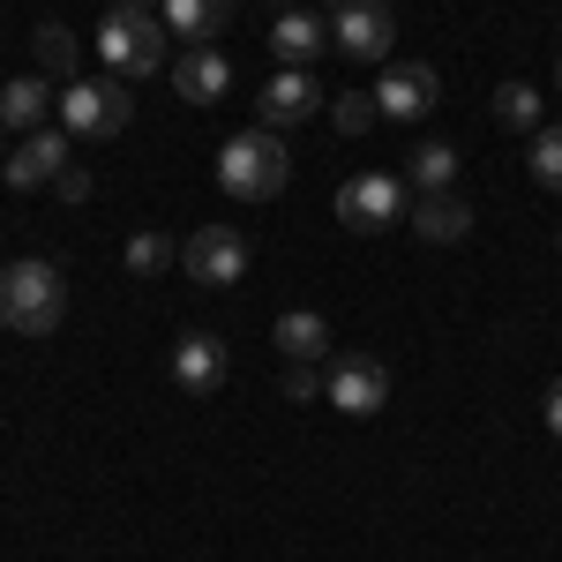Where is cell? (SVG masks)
<instances>
[{
  "label": "cell",
  "instance_id": "5bb4252c",
  "mask_svg": "<svg viewBox=\"0 0 562 562\" xmlns=\"http://www.w3.org/2000/svg\"><path fill=\"white\" fill-rule=\"evenodd\" d=\"M323 45H330V23H323L315 8H285V15L270 23V53H278L285 68H307V60H323Z\"/></svg>",
  "mask_w": 562,
  "mask_h": 562
},
{
  "label": "cell",
  "instance_id": "ac0fdd59",
  "mask_svg": "<svg viewBox=\"0 0 562 562\" xmlns=\"http://www.w3.org/2000/svg\"><path fill=\"white\" fill-rule=\"evenodd\" d=\"M270 346L285 352V360H307V368H315L323 346H330V323H323L315 307H285V315H278V330H270Z\"/></svg>",
  "mask_w": 562,
  "mask_h": 562
},
{
  "label": "cell",
  "instance_id": "44dd1931",
  "mask_svg": "<svg viewBox=\"0 0 562 562\" xmlns=\"http://www.w3.org/2000/svg\"><path fill=\"white\" fill-rule=\"evenodd\" d=\"M121 256H128V270H135V278H158V270H173V262H180V248L166 240V233H158V225H143V233H135V240L121 248Z\"/></svg>",
  "mask_w": 562,
  "mask_h": 562
},
{
  "label": "cell",
  "instance_id": "f1b7e54d",
  "mask_svg": "<svg viewBox=\"0 0 562 562\" xmlns=\"http://www.w3.org/2000/svg\"><path fill=\"white\" fill-rule=\"evenodd\" d=\"M0 166H8V150H0Z\"/></svg>",
  "mask_w": 562,
  "mask_h": 562
},
{
  "label": "cell",
  "instance_id": "f546056e",
  "mask_svg": "<svg viewBox=\"0 0 562 562\" xmlns=\"http://www.w3.org/2000/svg\"><path fill=\"white\" fill-rule=\"evenodd\" d=\"M383 8H397V0H383Z\"/></svg>",
  "mask_w": 562,
  "mask_h": 562
},
{
  "label": "cell",
  "instance_id": "d6986e66",
  "mask_svg": "<svg viewBox=\"0 0 562 562\" xmlns=\"http://www.w3.org/2000/svg\"><path fill=\"white\" fill-rule=\"evenodd\" d=\"M38 68L45 76H68V83H76V76H83V45H76V31H68V23H38Z\"/></svg>",
  "mask_w": 562,
  "mask_h": 562
},
{
  "label": "cell",
  "instance_id": "7a4b0ae2",
  "mask_svg": "<svg viewBox=\"0 0 562 562\" xmlns=\"http://www.w3.org/2000/svg\"><path fill=\"white\" fill-rule=\"evenodd\" d=\"M285 180H293V150H285V135L262 128V121L240 128L217 150V188L233 203H270V195H285Z\"/></svg>",
  "mask_w": 562,
  "mask_h": 562
},
{
  "label": "cell",
  "instance_id": "9a60e30c",
  "mask_svg": "<svg viewBox=\"0 0 562 562\" xmlns=\"http://www.w3.org/2000/svg\"><path fill=\"white\" fill-rule=\"evenodd\" d=\"M405 217H413V233H420L428 248H458V240L473 233V211H465L458 195H420Z\"/></svg>",
  "mask_w": 562,
  "mask_h": 562
},
{
  "label": "cell",
  "instance_id": "cb8c5ba5",
  "mask_svg": "<svg viewBox=\"0 0 562 562\" xmlns=\"http://www.w3.org/2000/svg\"><path fill=\"white\" fill-rule=\"evenodd\" d=\"M532 180H540L548 195H562V128L532 135Z\"/></svg>",
  "mask_w": 562,
  "mask_h": 562
},
{
  "label": "cell",
  "instance_id": "52a82bcc",
  "mask_svg": "<svg viewBox=\"0 0 562 562\" xmlns=\"http://www.w3.org/2000/svg\"><path fill=\"white\" fill-rule=\"evenodd\" d=\"M323 397L352 413V420H368V413H383L390 405V368L375 352H338L330 368H323Z\"/></svg>",
  "mask_w": 562,
  "mask_h": 562
},
{
  "label": "cell",
  "instance_id": "83f0119b",
  "mask_svg": "<svg viewBox=\"0 0 562 562\" xmlns=\"http://www.w3.org/2000/svg\"><path fill=\"white\" fill-rule=\"evenodd\" d=\"M555 83H562V53H555Z\"/></svg>",
  "mask_w": 562,
  "mask_h": 562
},
{
  "label": "cell",
  "instance_id": "4dcf8cb0",
  "mask_svg": "<svg viewBox=\"0 0 562 562\" xmlns=\"http://www.w3.org/2000/svg\"><path fill=\"white\" fill-rule=\"evenodd\" d=\"M555 248H562V233H555Z\"/></svg>",
  "mask_w": 562,
  "mask_h": 562
},
{
  "label": "cell",
  "instance_id": "ffe728a7",
  "mask_svg": "<svg viewBox=\"0 0 562 562\" xmlns=\"http://www.w3.org/2000/svg\"><path fill=\"white\" fill-rule=\"evenodd\" d=\"M450 180H458V150L450 143H420L413 150V188L420 195H450Z\"/></svg>",
  "mask_w": 562,
  "mask_h": 562
},
{
  "label": "cell",
  "instance_id": "9c48e42d",
  "mask_svg": "<svg viewBox=\"0 0 562 562\" xmlns=\"http://www.w3.org/2000/svg\"><path fill=\"white\" fill-rule=\"evenodd\" d=\"M338 217H346L352 233H383V225H397V217H405V180L352 173L346 188H338Z\"/></svg>",
  "mask_w": 562,
  "mask_h": 562
},
{
  "label": "cell",
  "instance_id": "7402d4cb",
  "mask_svg": "<svg viewBox=\"0 0 562 562\" xmlns=\"http://www.w3.org/2000/svg\"><path fill=\"white\" fill-rule=\"evenodd\" d=\"M375 121H383V113H375V90H338V98H330V128L338 135H368Z\"/></svg>",
  "mask_w": 562,
  "mask_h": 562
},
{
  "label": "cell",
  "instance_id": "ba28073f",
  "mask_svg": "<svg viewBox=\"0 0 562 562\" xmlns=\"http://www.w3.org/2000/svg\"><path fill=\"white\" fill-rule=\"evenodd\" d=\"M442 105V76L428 60H383V83H375V113L383 121H428Z\"/></svg>",
  "mask_w": 562,
  "mask_h": 562
},
{
  "label": "cell",
  "instance_id": "d4e9b609",
  "mask_svg": "<svg viewBox=\"0 0 562 562\" xmlns=\"http://www.w3.org/2000/svg\"><path fill=\"white\" fill-rule=\"evenodd\" d=\"M285 397H293V405H307V397H323V368H307V360H293V368H285Z\"/></svg>",
  "mask_w": 562,
  "mask_h": 562
},
{
  "label": "cell",
  "instance_id": "5b68a950",
  "mask_svg": "<svg viewBox=\"0 0 562 562\" xmlns=\"http://www.w3.org/2000/svg\"><path fill=\"white\" fill-rule=\"evenodd\" d=\"M248 262H256V248H248L240 225H195V233L180 240V270H188L195 285H211V293H233V285L248 278Z\"/></svg>",
  "mask_w": 562,
  "mask_h": 562
},
{
  "label": "cell",
  "instance_id": "8992f818",
  "mask_svg": "<svg viewBox=\"0 0 562 562\" xmlns=\"http://www.w3.org/2000/svg\"><path fill=\"white\" fill-rule=\"evenodd\" d=\"M330 45L346 60H360V68H383L390 45H397V23H390L383 0H338L330 8Z\"/></svg>",
  "mask_w": 562,
  "mask_h": 562
},
{
  "label": "cell",
  "instance_id": "3957f363",
  "mask_svg": "<svg viewBox=\"0 0 562 562\" xmlns=\"http://www.w3.org/2000/svg\"><path fill=\"white\" fill-rule=\"evenodd\" d=\"M60 315H68V278H60V262L23 256V262L0 270V323H8V330H23V338H53Z\"/></svg>",
  "mask_w": 562,
  "mask_h": 562
},
{
  "label": "cell",
  "instance_id": "8fae6325",
  "mask_svg": "<svg viewBox=\"0 0 562 562\" xmlns=\"http://www.w3.org/2000/svg\"><path fill=\"white\" fill-rule=\"evenodd\" d=\"M262 128H301V121H315V113H323V83H315V76H307V68H285V76H270V83H262Z\"/></svg>",
  "mask_w": 562,
  "mask_h": 562
},
{
  "label": "cell",
  "instance_id": "2e32d148",
  "mask_svg": "<svg viewBox=\"0 0 562 562\" xmlns=\"http://www.w3.org/2000/svg\"><path fill=\"white\" fill-rule=\"evenodd\" d=\"M53 105H60V98H53L45 76H15V83L0 90V128L31 135V128H45V113H53Z\"/></svg>",
  "mask_w": 562,
  "mask_h": 562
},
{
  "label": "cell",
  "instance_id": "e0dca14e",
  "mask_svg": "<svg viewBox=\"0 0 562 562\" xmlns=\"http://www.w3.org/2000/svg\"><path fill=\"white\" fill-rule=\"evenodd\" d=\"M233 23V0H166V31L173 45H211Z\"/></svg>",
  "mask_w": 562,
  "mask_h": 562
},
{
  "label": "cell",
  "instance_id": "603a6c76",
  "mask_svg": "<svg viewBox=\"0 0 562 562\" xmlns=\"http://www.w3.org/2000/svg\"><path fill=\"white\" fill-rule=\"evenodd\" d=\"M495 121H503V128H532V135H540V90H532V83H503V90H495Z\"/></svg>",
  "mask_w": 562,
  "mask_h": 562
},
{
  "label": "cell",
  "instance_id": "30bf717a",
  "mask_svg": "<svg viewBox=\"0 0 562 562\" xmlns=\"http://www.w3.org/2000/svg\"><path fill=\"white\" fill-rule=\"evenodd\" d=\"M68 173V128H31L15 150H8V166H0V180L23 195V188H53V180Z\"/></svg>",
  "mask_w": 562,
  "mask_h": 562
},
{
  "label": "cell",
  "instance_id": "6da1fadb",
  "mask_svg": "<svg viewBox=\"0 0 562 562\" xmlns=\"http://www.w3.org/2000/svg\"><path fill=\"white\" fill-rule=\"evenodd\" d=\"M98 60H105V76H121V83L173 68L166 8H150V0H113V8H105V23H98Z\"/></svg>",
  "mask_w": 562,
  "mask_h": 562
},
{
  "label": "cell",
  "instance_id": "4316f807",
  "mask_svg": "<svg viewBox=\"0 0 562 562\" xmlns=\"http://www.w3.org/2000/svg\"><path fill=\"white\" fill-rule=\"evenodd\" d=\"M548 435H555V442H562V375H555V383H548Z\"/></svg>",
  "mask_w": 562,
  "mask_h": 562
},
{
  "label": "cell",
  "instance_id": "484cf974",
  "mask_svg": "<svg viewBox=\"0 0 562 562\" xmlns=\"http://www.w3.org/2000/svg\"><path fill=\"white\" fill-rule=\"evenodd\" d=\"M90 188H98V180H90L83 166H68V173L53 180V195H60V203H90Z\"/></svg>",
  "mask_w": 562,
  "mask_h": 562
},
{
  "label": "cell",
  "instance_id": "277c9868",
  "mask_svg": "<svg viewBox=\"0 0 562 562\" xmlns=\"http://www.w3.org/2000/svg\"><path fill=\"white\" fill-rule=\"evenodd\" d=\"M135 121V90L121 76H76V83L60 90V128L68 135H121Z\"/></svg>",
  "mask_w": 562,
  "mask_h": 562
},
{
  "label": "cell",
  "instance_id": "7c38bea8",
  "mask_svg": "<svg viewBox=\"0 0 562 562\" xmlns=\"http://www.w3.org/2000/svg\"><path fill=\"white\" fill-rule=\"evenodd\" d=\"M225 375H233V352H225L217 330H188V338L173 346V383L188 390V397H211Z\"/></svg>",
  "mask_w": 562,
  "mask_h": 562
},
{
  "label": "cell",
  "instance_id": "4fadbf2b",
  "mask_svg": "<svg viewBox=\"0 0 562 562\" xmlns=\"http://www.w3.org/2000/svg\"><path fill=\"white\" fill-rule=\"evenodd\" d=\"M173 90H180V105H217V98L233 90V60H225L217 45H180L173 53Z\"/></svg>",
  "mask_w": 562,
  "mask_h": 562
}]
</instances>
